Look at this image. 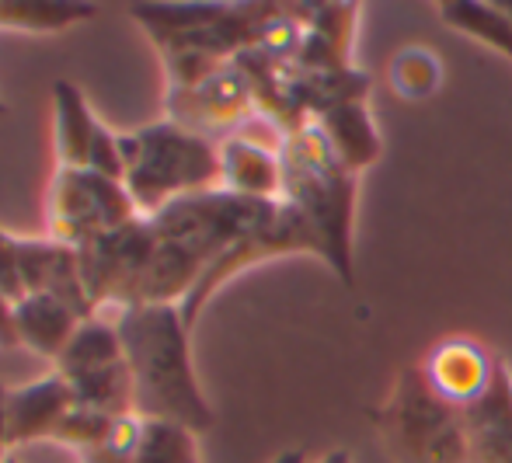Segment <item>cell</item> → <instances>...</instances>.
Returning a JSON list of instances; mask_svg holds the SVG:
<instances>
[{
  "mask_svg": "<svg viewBox=\"0 0 512 463\" xmlns=\"http://www.w3.org/2000/svg\"><path fill=\"white\" fill-rule=\"evenodd\" d=\"M276 202L244 199L227 188H206L168 202L147 216L157 234V251L143 282L140 303H178L199 286V279L234 248L241 237L269 223Z\"/></svg>",
  "mask_w": 512,
  "mask_h": 463,
  "instance_id": "cell-1",
  "label": "cell"
},
{
  "mask_svg": "<svg viewBox=\"0 0 512 463\" xmlns=\"http://www.w3.org/2000/svg\"><path fill=\"white\" fill-rule=\"evenodd\" d=\"M133 373V411L140 418L185 425L199 436L216 425L192 366V328L178 303H136L115 321Z\"/></svg>",
  "mask_w": 512,
  "mask_h": 463,
  "instance_id": "cell-2",
  "label": "cell"
},
{
  "mask_svg": "<svg viewBox=\"0 0 512 463\" xmlns=\"http://www.w3.org/2000/svg\"><path fill=\"white\" fill-rule=\"evenodd\" d=\"M283 161V195L279 199L293 206L310 234L317 237V258L335 272L345 286L356 282L352 272V223H356V178L317 122H307L304 129L283 136L279 147Z\"/></svg>",
  "mask_w": 512,
  "mask_h": 463,
  "instance_id": "cell-3",
  "label": "cell"
},
{
  "mask_svg": "<svg viewBox=\"0 0 512 463\" xmlns=\"http://www.w3.org/2000/svg\"><path fill=\"white\" fill-rule=\"evenodd\" d=\"M119 147L126 157L122 185L140 216H154L182 195L220 188V147L171 119L119 133Z\"/></svg>",
  "mask_w": 512,
  "mask_h": 463,
  "instance_id": "cell-4",
  "label": "cell"
},
{
  "mask_svg": "<svg viewBox=\"0 0 512 463\" xmlns=\"http://www.w3.org/2000/svg\"><path fill=\"white\" fill-rule=\"evenodd\" d=\"M370 418L391 463H467L460 408L432 394L422 366L401 370Z\"/></svg>",
  "mask_w": 512,
  "mask_h": 463,
  "instance_id": "cell-5",
  "label": "cell"
},
{
  "mask_svg": "<svg viewBox=\"0 0 512 463\" xmlns=\"http://www.w3.org/2000/svg\"><path fill=\"white\" fill-rule=\"evenodd\" d=\"M136 216H140V209L133 206L122 182H112V178L98 175L91 168L56 171L46 209L49 237H56V241L81 248L95 237L133 223Z\"/></svg>",
  "mask_w": 512,
  "mask_h": 463,
  "instance_id": "cell-6",
  "label": "cell"
},
{
  "mask_svg": "<svg viewBox=\"0 0 512 463\" xmlns=\"http://www.w3.org/2000/svg\"><path fill=\"white\" fill-rule=\"evenodd\" d=\"M157 251V234L147 216H136L133 223L102 234L95 241L77 248V265L88 289L95 314L102 307H136L147 282L150 262Z\"/></svg>",
  "mask_w": 512,
  "mask_h": 463,
  "instance_id": "cell-7",
  "label": "cell"
},
{
  "mask_svg": "<svg viewBox=\"0 0 512 463\" xmlns=\"http://www.w3.org/2000/svg\"><path fill=\"white\" fill-rule=\"evenodd\" d=\"M283 255H317V237L310 234L304 216L279 199L276 216H272L269 223H262L258 230H251L248 237H241V241H237L234 248H230L227 255H223L220 262H216L213 269L199 279V286L185 296V303H182L185 324L196 328V317L203 314L206 303L213 300V293L223 286V282H230L234 276H241V272H248L251 265L269 262V258H283Z\"/></svg>",
  "mask_w": 512,
  "mask_h": 463,
  "instance_id": "cell-8",
  "label": "cell"
},
{
  "mask_svg": "<svg viewBox=\"0 0 512 463\" xmlns=\"http://www.w3.org/2000/svg\"><path fill=\"white\" fill-rule=\"evenodd\" d=\"M251 105H255L251 84L234 60L192 88L168 91V119L189 133L206 136V140H213V133H227V129L241 126Z\"/></svg>",
  "mask_w": 512,
  "mask_h": 463,
  "instance_id": "cell-9",
  "label": "cell"
},
{
  "mask_svg": "<svg viewBox=\"0 0 512 463\" xmlns=\"http://www.w3.org/2000/svg\"><path fill=\"white\" fill-rule=\"evenodd\" d=\"M495 373H499V359L471 338H446V342L432 345V352L422 363L429 390L453 408H467V404L481 401L495 383Z\"/></svg>",
  "mask_w": 512,
  "mask_h": 463,
  "instance_id": "cell-10",
  "label": "cell"
},
{
  "mask_svg": "<svg viewBox=\"0 0 512 463\" xmlns=\"http://www.w3.org/2000/svg\"><path fill=\"white\" fill-rule=\"evenodd\" d=\"M18 255L25 293L53 296V300L67 303L81 321L98 317L95 303L84 289L74 244H63L56 237H18Z\"/></svg>",
  "mask_w": 512,
  "mask_h": 463,
  "instance_id": "cell-11",
  "label": "cell"
},
{
  "mask_svg": "<svg viewBox=\"0 0 512 463\" xmlns=\"http://www.w3.org/2000/svg\"><path fill=\"white\" fill-rule=\"evenodd\" d=\"M467 463H512V370L499 363L495 383L481 401L460 408Z\"/></svg>",
  "mask_w": 512,
  "mask_h": 463,
  "instance_id": "cell-12",
  "label": "cell"
},
{
  "mask_svg": "<svg viewBox=\"0 0 512 463\" xmlns=\"http://www.w3.org/2000/svg\"><path fill=\"white\" fill-rule=\"evenodd\" d=\"M74 404V390L60 373L42 376L28 387L7 390V443L11 450L39 443V439H53Z\"/></svg>",
  "mask_w": 512,
  "mask_h": 463,
  "instance_id": "cell-13",
  "label": "cell"
},
{
  "mask_svg": "<svg viewBox=\"0 0 512 463\" xmlns=\"http://www.w3.org/2000/svg\"><path fill=\"white\" fill-rule=\"evenodd\" d=\"M220 188L244 199L276 202L283 195L279 150H265L248 136H227L220 143Z\"/></svg>",
  "mask_w": 512,
  "mask_h": 463,
  "instance_id": "cell-14",
  "label": "cell"
},
{
  "mask_svg": "<svg viewBox=\"0 0 512 463\" xmlns=\"http://www.w3.org/2000/svg\"><path fill=\"white\" fill-rule=\"evenodd\" d=\"M317 129L324 133V140L331 143V150L338 154V161L359 175L363 168L380 161V140L377 119H373L370 105L366 101H345V105L328 108L324 115H317Z\"/></svg>",
  "mask_w": 512,
  "mask_h": 463,
  "instance_id": "cell-15",
  "label": "cell"
},
{
  "mask_svg": "<svg viewBox=\"0 0 512 463\" xmlns=\"http://www.w3.org/2000/svg\"><path fill=\"white\" fill-rule=\"evenodd\" d=\"M81 324V317L67 303L53 300V296L28 293L25 300L14 303V335H18V345L53 359V363L63 356V349L70 345V338L77 335Z\"/></svg>",
  "mask_w": 512,
  "mask_h": 463,
  "instance_id": "cell-16",
  "label": "cell"
},
{
  "mask_svg": "<svg viewBox=\"0 0 512 463\" xmlns=\"http://www.w3.org/2000/svg\"><path fill=\"white\" fill-rule=\"evenodd\" d=\"M439 21L512 63V4L506 0H443Z\"/></svg>",
  "mask_w": 512,
  "mask_h": 463,
  "instance_id": "cell-17",
  "label": "cell"
},
{
  "mask_svg": "<svg viewBox=\"0 0 512 463\" xmlns=\"http://www.w3.org/2000/svg\"><path fill=\"white\" fill-rule=\"evenodd\" d=\"M53 115H56V154H60V168H88L91 143H95V133L102 122L95 119L84 91L70 81H56Z\"/></svg>",
  "mask_w": 512,
  "mask_h": 463,
  "instance_id": "cell-18",
  "label": "cell"
},
{
  "mask_svg": "<svg viewBox=\"0 0 512 463\" xmlns=\"http://www.w3.org/2000/svg\"><path fill=\"white\" fill-rule=\"evenodd\" d=\"M126 359V349H122V338L115 324H105L102 317H91L77 328V335L70 338V345L63 349V356L56 359V373L63 380H77L84 373L105 370V366H115Z\"/></svg>",
  "mask_w": 512,
  "mask_h": 463,
  "instance_id": "cell-19",
  "label": "cell"
},
{
  "mask_svg": "<svg viewBox=\"0 0 512 463\" xmlns=\"http://www.w3.org/2000/svg\"><path fill=\"white\" fill-rule=\"evenodd\" d=\"M95 18V4L67 0H0V28L21 32H63L77 21Z\"/></svg>",
  "mask_w": 512,
  "mask_h": 463,
  "instance_id": "cell-20",
  "label": "cell"
},
{
  "mask_svg": "<svg viewBox=\"0 0 512 463\" xmlns=\"http://www.w3.org/2000/svg\"><path fill=\"white\" fill-rule=\"evenodd\" d=\"M387 81L391 88L408 101L432 98L443 84V63L436 60V53L425 46H405L401 53L391 56L387 67Z\"/></svg>",
  "mask_w": 512,
  "mask_h": 463,
  "instance_id": "cell-21",
  "label": "cell"
},
{
  "mask_svg": "<svg viewBox=\"0 0 512 463\" xmlns=\"http://www.w3.org/2000/svg\"><path fill=\"white\" fill-rule=\"evenodd\" d=\"M133 463H203L196 432L175 422H161V418H143V436Z\"/></svg>",
  "mask_w": 512,
  "mask_h": 463,
  "instance_id": "cell-22",
  "label": "cell"
},
{
  "mask_svg": "<svg viewBox=\"0 0 512 463\" xmlns=\"http://www.w3.org/2000/svg\"><path fill=\"white\" fill-rule=\"evenodd\" d=\"M140 436H143V418L122 415V418H115L112 429H108L91 450L77 453V457H81V463H133Z\"/></svg>",
  "mask_w": 512,
  "mask_h": 463,
  "instance_id": "cell-23",
  "label": "cell"
},
{
  "mask_svg": "<svg viewBox=\"0 0 512 463\" xmlns=\"http://www.w3.org/2000/svg\"><path fill=\"white\" fill-rule=\"evenodd\" d=\"M112 422H115L112 415H102V411H95V408H81V404H74V408L67 411V418L60 422V429H56L53 439L63 446H70V450L84 453V450H91V446H95L108 429H112Z\"/></svg>",
  "mask_w": 512,
  "mask_h": 463,
  "instance_id": "cell-24",
  "label": "cell"
},
{
  "mask_svg": "<svg viewBox=\"0 0 512 463\" xmlns=\"http://www.w3.org/2000/svg\"><path fill=\"white\" fill-rule=\"evenodd\" d=\"M88 168L112 178V182H126V157H122V147H119V133H112L108 126H98L95 143H91Z\"/></svg>",
  "mask_w": 512,
  "mask_h": 463,
  "instance_id": "cell-25",
  "label": "cell"
},
{
  "mask_svg": "<svg viewBox=\"0 0 512 463\" xmlns=\"http://www.w3.org/2000/svg\"><path fill=\"white\" fill-rule=\"evenodd\" d=\"M0 296L7 303L25 300V279H21V255H18V237L0 230Z\"/></svg>",
  "mask_w": 512,
  "mask_h": 463,
  "instance_id": "cell-26",
  "label": "cell"
},
{
  "mask_svg": "<svg viewBox=\"0 0 512 463\" xmlns=\"http://www.w3.org/2000/svg\"><path fill=\"white\" fill-rule=\"evenodd\" d=\"M0 349H18V335H14V303L0 296Z\"/></svg>",
  "mask_w": 512,
  "mask_h": 463,
  "instance_id": "cell-27",
  "label": "cell"
},
{
  "mask_svg": "<svg viewBox=\"0 0 512 463\" xmlns=\"http://www.w3.org/2000/svg\"><path fill=\"white\" fill-rule=\"evenodd\" d=\"M11 457V443H7V387L0 383V463Z\"/></svg>",
  "mask_w": 512,
  "mask_h": 463,
  "instance_id": "cell-28",
  "label": "cell"
},
{
  "mask_svg": "<svg viewBox=\"0 0 512 463\" xmlns=\"http://www.w3.org/2000/svg\"><path fill=\"white\" fill-rule=\"evenodd\" d=\"M272 463H307V453L304 450H286V453H279Z\"/></svg>",
  "mask_w": 512,
  "mask_h": 463,
  "instance_id": "cell-29",
  "label": "cell"
},
{
  "mask_svg": "<svg viewBox=\"0 0 512 463\" xmlns=\"http://www.w3.org/2000/svg\"><path fill=\"white\" fill-rule=\"evenodd\" d=\"M317 463H352V453L349 450H331L324 460H317Z\"/></svg>",
  "mask_w": 512,
  "mask_h": 463,
  "instance_id": "cell-30",
  "label": "cell"
},
{
  "mask_svg": "<svg viewBox=\"0 0 512 463\" xmlns=\"http://www.w3.org/2000/svg\"><path fill=\"white\" fill-rule=\"evenodd\" d=\"M4 115H7V105H4V101H0V119H4Z\"/></svg>",
  "mask_w": 512,
  "mask_h": 463,
  "instance_id": "cell-31",
  "label": "cell"
},
{
  "mask_svg": "<svg viewBox=\"0 0 512 463\" xmlns=\"http://www.w3.org/2000/svg\"><path fill=\"white\" fill-rule=\"evenodd\" d=\"M4 463H18V460H14V457H7V460H4Z\"/></svg>",
  "mask_w": 512,
  "mask_h": 463,
  "instance_id": "cell-32",
  "label": "cell"
}]
</instances>
